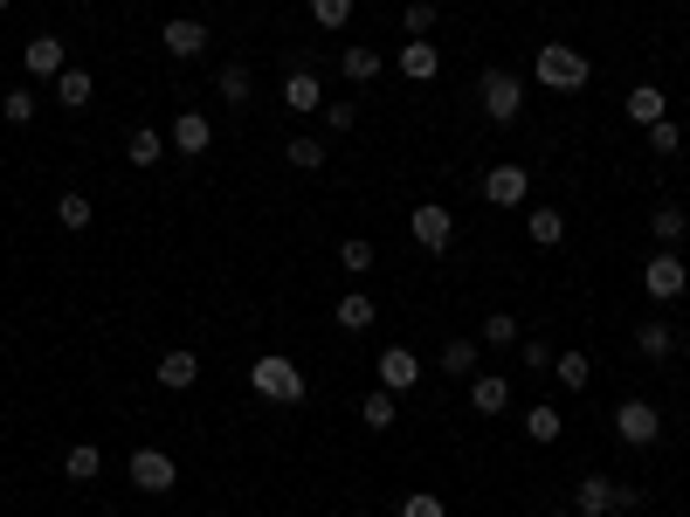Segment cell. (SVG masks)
Instances as JSON below:
<instances>
[{
    "instance_id": "6da1fadb",
    "label": "cell",
    "mask_w": 690,
    "mask_h": 517,
    "mask_svg": "<svg viewBox=\"0 0 690 517\" xmlns=\"http://www.w3.org/2000/svg\"><path fill=\"white\" fill-rule=\"evenodd\" d=\"M532 76H539L546 90H587V76H594V63L580 56L573 42H539V56H532Z\"/></svg>"
},
{
    "instance_id": "7a4b0ae2",
    "label": "cell",
    "mask_w": 690,
    "mask_h": 517,
    "mask_svg": "<svg viewBox=\"0 0 690 517\" xmlns=\"http://www.w3.org/2000/svg\"><path fill=\"white\" fill-rule=\"evenodd\" d=\"M249 386H255L263 400H276V407H297L304 394H311V380H304L297 359H284V352H263V359H255V366H249Z\"/></svg>"
},
{
    "instance_id": "3957f363",
    "label": "cell",
    "mask_w": 690,
    "mask_h": 517,
    "mask_svg": "<svg viewBox=\"0 0 690 517\" xmlns=\"http://www.w3.org/2000/svg\"><path fill=\"white\" fill-rule=\"evenodd\" d=\"M477 103H483V118H491V124H511L525 111V84L511 69H483L477 76Z\"/></svg>"
},
{
    "instance_id": "277c9868",
    "label": "cell",
    "mask_w": 690,
    "mask_h": 517,
    "mask_svg": "<svg viewBox=\"0 0 690 517\" xmlns=\"http://www.w3.org/2000/svg\"><path fill=\"white\" fill-rule=\"evenodd\" d=\"M628 504H635V483H615V476H580L573 483V510H587V517H615Z\"/></svg>"
},
{
    "instance_id": "5b68a950",
    "label": "cell",
    "mask_w": 690,
    "mask_h": 517,
    "mask_svg": "<svg viewBox=\"0 0 690 517\" xmlns=\"http://www.w3.org/2000/svg\"><path fill=\"white\" fill-rule=\"evenodd\" d=\"M643 290H649L656 304H677V297L690 290V263H683L677 249H656L649 263H643Z\"/></svg>"
},
{
    "instance_id": "8992f818",
    "label": "cell",
    "mask_w": 690,
    "mask_h": 517,
    "mask_svg": "<svg viewBox=\"0 0 690 517\" xmlns=\"http://www.w3.org/2000/svg\"><path fill=\"white\" fill-rule=\"evenodd\" d=\"M407 235H415L428 255H442V249L456 242V207H442V200H421L415 215H407Z\"/></svg>"
},
{
    "instance_id": "52a82bcc",
    "label": "cell",
    "mask_w": 690,
    "mask_h": 517,
    "mask_svg": "<svg viewBox=\"0 0 690 517\" xmlns=\"http://www.w3.org/2000/svg\"><path fill=\"white\" fill-rule=\"evenodd\" d=\"M124 476H132V490H145V497H166V490L180 483V462H173L166 449H139L132 462H124Z\"/></svg>"
},
{
    "instance_id": "ba28073f",
    "label": "cell",
    "mask_w": 690,
    "mask_h": 517,
    "mask_svg": "<svg viewBox=\"0 0 690 517\" xmlns=\"http://www.w3.org/2000/svg\"><path fill=\"white\" fill-rule=\"evenodd\" d=\"M615 435H622L628 449H656V442H662V414H656L649 400H622V407H615Z\"/></svg>"
},
{
    "instance_id": "9c48e42d",
    "label": "cell",
    "mask_w": 690,
    "mask_h": 517,
    "mask_svg": "<svg viewBox=\"0 0 690 517\" xmlns=\"http://www.w3.org/2000/svg\"><path fill=\"white\" fill-rule=\"evenodd\" d=\"M160 42H166V56H173V63H200V56H208V21L173 14L166 29H160Z\"/></svg>"
},
{
    "instance_id": "30bf717a",
    "label": "cell",
    "mask_w": 690,
    "mask_h": 517,
    "mask_svg": "<svg viewBox=\"0 0 690 517\" xmlns=\"http://www.w3.org/2000/svg\"><path fill=\"white\" fill-rule=\"evenodd\" d=\"M373 373H380V386L401 400V394H415V386H421V359L407 352V345H387V352L373 359Z\"/></svg>"
},
{
    "instance_id": "8fae6325",
    "label": "cell",
    "mask_w": 690,
    "mask_h": 517,
    "mask_svg": "<svg viewBox=\"0 0 690 517\" xmlns=\"http://www.w3.org/2000/svg\"><path fill=\"white\" fill-rule=\"evenodd\" d=\"M208 145H215V124L200 118V111H180V118L166 124V152H180V160H200Z\"/></svg>"
},
{
    "instance_id": "7c38bea8",
    "label": "cell",
    "mask_w": 690,
    "mask_h": 517,
    "mask_svg": "<svg viewBox=\"0 0 690 517\" xmlns=\"http://www.w3.org/2000/svg\"><path fill=\"white\" fill-rule=\"evenodd\" d=\"M525 194H532V173H525L518 160H504V166L483 173V200H491V207H518Z\"/></svg>"
},
{
    "instance_id": "4fadbf2b",
    "label": "cell",
    "mask_w": 690,
    "mask_h": 517,
    "mask_svg": "<svg viewBox=\"0 0 690 517\" xmlns=\"http://www.w3.org/2000/svg\"><path fill=\"white\" fill-rule=\"evenodd\" d=\"M21 69H29V76H63V69H69L63 35H35L29 48H21Z\"/></svg>"
},
{
    "instance_id": "5bb4252c",
    "label": "cell",
    "mask_w": 690,
    "mask_h": 517,
    "mask_svg": "<svg viewBox=\"0 0 690 517\" xmlns=\"http://www.w3.org/2000/svg\"><path fill=\"white\" fill-rule=\"evenodd\" d=\"M152 380H160L166 386V394H187V386L200 380V359L180 345V352H160V366H152Z\"/></svg>"
},
{
    "instance_id": "9a60e30c",
    "label": "cell",
    "mask_w": 690,
    "mask_h": 517,
    "mask_svg": "<svg viewBox=\"0 0 690 517\" xmlns=\"http://www.w3.org/2000/svg\"><path fill=\"white\" fill-rule=\"evenodd\" d=\"M284 103H291V111H325L318 69H284Z\"/></svg>"
},
{
    "instance_id": "2e32d148",
    "label": "cell",
    "mask_w": 690,
    "mask_h": 517,
    "mask_svg": "<svg viewBox=\"0 0 690 517\" xmlns=\"http://www.w3.org/2000/svg\"><path fill=\"white\" fill-rule=\"evenodd\" d=\"M635 352H643L649 366H656V359H670V352H677V331H670V318H643V324H635Z\"/></svg>"
},
{
    "instance_id": "e0dca14e",
    "label": "cell",
    "mask_w": 690,
    "mask_h": 517,
    "mask_svg": "<svg viewBox=\"0 0 690 517\" xmlns=\"http://www.w3.org/2000/svg\"><path fill=\"white\" fill-rule=\"evenodd\" d=\"M656 118H670V97H662L656 84H635L628 90V124H643V132H649Z\"/></svg>"
},
{
    "instance_id": "ac0fdd59",
    "label": "cell",
    "mask_w": 690,
    "mask_h": 517,
    "mask_svg": "<svg viewBox=\"0 0 690 517\" xmlns=\"http://www.w3.org/2000/svg\"><path fill=\"white\" fill-rule=\"evenodd\" d=\"M90 97H97V76H90L84 63H69V69L56 76V103H69V111H84Z\"/></svg>"
},
{
    "instance_id": "d6986e66",
    "label": "cell",
    "mask_w": 690,
    "mask_h": 517,
    "mask_svg": "<svg viewBox=\"0 0 690 517\" xmlns=\"http://www.w3.org/2000/svg\"><path fill=\"white\" fill-rule=\"evenodd\" d=\"M436 69H442L436 42H401V76H407V84H428Z\"/></svg>"
},
{
    "instance_id": "ffe728a7",
    "label": "cell",
    "mask_w": 690,
    "mask_h": 517,
    "mask_svg": "<svg viewBox=\"0 0 690 517\" xmlns=\"http://www.w3.org/2000/svg\"><path fill=\"white\" fill-rule=\"evenodd\" d=\"M470 407H477V414H504V407H511V380H504V373H477Z\"/></svg>"
},
{
    "instance_id": "44dd1931",
    "label": "cell",
    "mask_w": 690,
    "mask_h": 517,
    "mask_svg": "<svg viewBox=\"0 0 690 517\" xmlns=\"http://www.w3.org/2000/svg\"><path fill=\"white\" fill-rule=\"evenodd\" d=\"M339 69H346V84H373V76H380V48L346 42V48H339Z\"/></svg>"
},
{
    "instance_id": "7402d4cb",
    "label": "cell",
    "mask_w": 690,
    "mask_h": 517,
    "mask_svg": "<svg viewBox=\"0 0 690 517\" xmlns=\"http://www.w3.org/2000/svg\"><path fill=\"white\" fill-rule=\"evenodd\" d=\"M124 160H132L139 173H152V166L166 160V132H152V124H139V132H132V145H124Z\"/></svg>"
},
{
    "instance_id": "603a6c76",
    "label": "cell",
    "mask_w": 690,
    "mask_h": 517,
    "mask_svg": "<svg viewBox=\"0 0 690 517\" xmlns=\"http://www.w3.org/2000/svg\"><path fill=\"white\" fill-rule=\"evenodd\" d=\"M525 235L539 242V249H559L567 242V215H559V207H532V221H525Z\"/></svg>"
},
{
    "instance_id": "cb8c5ba5",
    "label": "cell",
    "mask_w": 690,
    "mask_h": 517,
    "mask_svg": "<svg viewBox=\"0 0 690 517\" xmlns=\"http://www.w3.org/2000/svg\"><path fill=\"white\" fill-rule=\"evenodd\" d=\"M552 380L567 386V394H587V380H594V359H587V352H559V359H552Z\"/></svg>"
},
{
    "instance_id": "d4e9b609",
    "label": "cell",
    "mask_w": 690,
    "mask_h": 517,
    "mask_svg": "<svg viewBox=\"0 0 690 517\" xmlns=\"http://www.w3.org/2000/svg\"><path fill=\"white\" fill-rule=\"evenodd\" d=\"M331 318H339V331H373V318H380V310H373V297H360V290H352V297H339V310H331Z\"/></svg>"
},
{
    "instance_id": "484cf974",
    "label": "cell",
    "mask_w": 690,
    "mask_h": 517,
    "mask_svg": "<svg viewBox=\"0 0 690 517\" xmlns=\"http://www.w3.org/2000/svg\"><path fill=\"white\" fill-rule=\"evenodd\" d=\"M525 435L546 449V442H559V435H567V421H559V407H532V414H525Z\"/></svg>"
},
{
    "instance_id": "4316f807",
    "label": "cell",
    "mask_w": 690,
    "mask_h": 517,
    "mask_svg": "<svg viewBox=\"0 0 690 517\" xmlns=\"http://www.w3.org/2000/svg\"><path fill=\"white\" fill-rule=\"evenodd\" d=\"M649 228H656V242H662V249H677V242H683V228H690V215H683V207H656Z\"/></svg>"
},
{
    "instance_id": "83f0119b",
    "label": "cell",
    "mask_w": 690,
    "mask_h": 517,
    "mask_svg": "<svg viewBox=\"0 0 690 517\" xmlns=\"http://www.w3.org/2000/svg\"><path fill=\"white\" fill-rule=\"evenodd\" d=\"M63 470H69L76 483H97V470H105V455H97L90 442H69V455H63Z\"/></svg>"
},
{
    "instance_id": "f1b7e54d",
    "label": "cell",
    "mask_w": 690,
    "mask_h": 517,
    "mask_svg": "<svg viewBox=\"0 0 690 517\" xmlns=\"http://www.w3.org/2000/svg\"><path fill=\"white\" fill-rule=\"evenodd\" d=\"M643 139H649V152H656V160H677V152H683V132H677V118H656Z\"/></svg>"
},
{
    "instance_id": "f546056e",
    "label": "cell",
    "mask_w": 690,
    "mask_h": 517,
    "mask_svg": "<svg viewBox=\"0 0 690 517\" xmlns=\"http://www.w3.org/2000/svg\"><path fill=\"white\" fill-rule=\"evenodd\" d=\"M318 118H325V132H339V139H346L352 124H360V103H352V97H325V111H318Z\"/></svg>"
},
{
    "instance_id": "4dcf8cb0",
    "label": "cell",
    "mask_w": 690,
    "mask_h": 517,
    "mask_svg": "<svg viewBox=\"0 0 690 517\" xmlns=\"http://www.w3.org/2000/svg\"><path fill=\"white\" fill-rule=\"evenodd\" d=\"M401 29H407V42H421L428 29H436V0H407V8H401Z\"/></svg>"
},
{
    "instance_id": "1f68e13d",
    "label": "cell",
    "mask_w": 690,
    "mask_h": 517,
    "mask_svg": "<svg viewBox=\"0 0 690 517\" xmlns=\"http://www.w3.org/2000/svg\"><path fill=\"white\" fill-rule=\"evenodd\" d=\"M394 414H401V407H394V394H387V386L360 400V421H366V428H394Z\"/></svg>"
},
{
    "instance_id": "d6a6232c",
    "label": "cell",
    "mask_w": 690,
    "mask_h": 517,
    "mask_svg": "<svg viewBox=\"0 0 690 517\" xmlns=\"http://www.w3.org/2000/svg\"><path fill=\"white\" fill-rule=\"evenodd\" d=\"M215 90H221V97H228V103H236V111H242V103H249V69H242V63H221Z\"/></svg>"
},
{
    "instance_id": "836d02e7",
    "label": "cell",
    "mask_w": 690,
    "mask_h": 517,
    "mask_svg": "<svg viewBox=\"0 0 690 517\" xmlns=\"http://www.w3.org/2000/svg\"><path fill=\"white\" fill-rule=\"evenodd\" d=\"M477 352H483L477 339H449L442 345V373H477Z\"/></svg>"
},
{
    "instance_id": "e575fe53",
    "label": "cell",
    "mask_w": 690,
    "mask_h": 517,
    "mask_svg": "<svg viewBox=\"0 0 690 517\" xmlns=\"http://www.w3.org/2000/svg\"><path fill=\"white\" fill-rule=\"evenodd\" d=\"M0 118H8V124H29V118H35V90H29V84H14L8 97H0Z\"/></svg>"
},
{
    "instance_id": "d590c367",
    "label": "cell",
    "mask_w": 690,
    "mask_h": 517,
    "mask_svg": "<svg viewBox=\"0 0 690 517\" xmlns=\"http://www.w3.org/2000/svg\"><path fill=\"white\" fill-rule=\"evenodd\" d=\"M90 215H97V207H90L84 194H63V200H56V221L69 228V235H76V228H90Z\"/></svg>"
},
{
    "instance_id": "8d00e7d4",
    "label": "cell",
    "mask_w": 690,
    "mask_h": 517,
    "mask_svg": "<svg viewBox=\"0 0 690 517\" xmlns=\"http://www.w3.org/2000/svg\"><path fill=\"white\" fill-rule=\"evenodd\" d=\"M339 263H346V276H366V270H373V242H366V235L339 242Z\"/></svg>"
},
{
    "instance_id": "74e56055",
    "label": "cell",
    "mask_w": 690,
    "mask_h": 517,
    "mask_svg": "<svg viewBox=\"0 0 690 517\" xmlns=\"http://www.w3.org/2000/svg\"><path fill=\"white\" fill-rule=\"evenodd\" d=\"M284 152H291V166H297V173H318V166H325V139H291Z\"/></svg>"
},
{
    "instance_id": "f35d334b",
    "label": "cell",
    "mask_w": 690,
    "mask_h": 517,
    "mask_svg": "<svg viewBox=\"0 0 690 517\" xmlns=\"http://www.w3.org/2000/svg\"><path fill=\"white\" fill-rule=\"evenodd\" d=\"M511 339H518V318H511V310L483 318V331H477V345H511Z\"/></svg>"
},
{
    "instance_id": "ab89813d",
    "label": "cell",
    "mask_w": 690,
    "mask_h": 517,
    "mask_svg": "<svg viewBox=\"0 0 690 517\" xmlns=\"http://www.w3.org/2000/svg\"><path fill=\"white\" fill-rule=\"evenodd\" d=\"M311 21H318V29H331V35H339L346 21H352V0H311Z\"/></svg>"
},
{
    "instance_id": "60d3db41",
    "label": "cell",
    "mask_w": 690,
    "mask_h": 517,
    "mask_svg": "<svg viewBox=\"0 0 690 517\" xmlns=\"http://www.w3.org/2000/svg\"><path fill=\"white\" fill-rule=\"evenodd\" d=\"M401 517H449V510H442L436 490H407V497H401Z\"/></svg>"
},
{
    "instance_id": "b9f144b4",
    "label": "cell",
    "mask_w": 690,
    "mask_h": 517,
    "mask_svg": "<svg viewBox=\"0 0 690 517\" xmlns=\"http://www.w3.org/2000/svg\"><path fill=\"white\" fill-rule=\"evenodd\" d=\"M518 359H525L532 373H539V366H552V345H546V339H525V352H518Z\"/></svg>"
},
{
    "instance_id": "7bdbcfd3",
    "label": "cell",
    "mask_w": 690,
    "mask_h": 517,
    "mask_svg": "<svg viewBox=\"0 0 690 517\" xmlns=\"http://www.w3.org/2000/svg\"><path fill=\"white\" fill-rule=\"evenodd\" d=\"M683 359H690V331H683Z\"/></svg>"
},
{
    "instance_id": "ee69618b",
    "label": "cell",
    "mask_w": 690,
    "mask_h": 517,
    "mask_svg": "<svg viewBox=\"0 0 690 517\" xmlns=\"http://www.w3.org/2000/svg\"><path fill=\"white\" fill-rule=\"evenodd\" d=\"M0 8H8V0H0Z\"/></svg>"
}]
</instances>
